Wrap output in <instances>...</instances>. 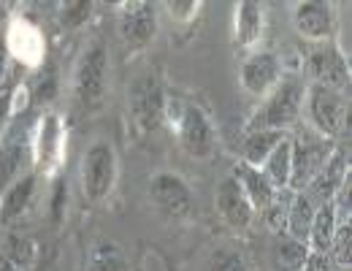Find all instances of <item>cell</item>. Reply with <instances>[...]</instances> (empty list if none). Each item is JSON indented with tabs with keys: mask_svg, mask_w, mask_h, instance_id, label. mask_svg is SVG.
<instances>
[{
	"mask_svg": "<svg viewBox=\"0 0 352 271\" xmlns=\"http://www.w3.org/2000/svg\"><path fill=\"white\" fill-rule=\"evenodd\" d=\"M117 25H120V39H122L125 49L138 52V49L152 44V39L157 33V11L146 0L122 3Z\"/></svg>",
	"mask_w": 352,
	"mask_h": 271,
	"instance_id": "obj_7",
	"label": "cell"
},
{
	"mask_svg": "<svg viewBox=\"0 0 352 271\" xmlns=\"http://www.w3.org/2000/svg\"><path fill=\"white\" fill-rule=\"evenodd\" d=\"M311 217H314V212H311V206H309V198L298 195L296 204L290 206V220H287V226L293 230V239H298V241L307 239L309 228H311Z\"/></svg>",
	"mask_w": 352,
	"mask_h": 271,
	"instance_id": "obj_25",
	"label": "cell"
},
{
	"mask_svg": "<svg viewBox=\"0 0 352 271\" xmlns=\"http://www.w3.org/2000/svg\"><path fill=\"white\" fill-rule=\"evenodd\" d=\"M282 138H285L282 131H252V136L244 141V149H241L244 163L252 166V169H261L265 158L279 147Z\"/></svg>",
	"mask_w": 352,
	"mask_h": 271,
	"instance_id": "obj_20",
	"label": "cell"
},
{
	"mask_svg": "<svg viewBox=\"0 0 352 271\" xmlns=\"http://www.w3.org/2000/svg\"><path fill=\"white\" fill-rule=\"evenodd\" d=\"M293 25L301 39L307 41H325L333 33V11L328 3L304 0L293 11Z\"/></svg>",
	"mask_w": 352,
	"mask_h": 271,
	"instance_id": "obj_13",
	"label": "cell"
},
{
	"mask_svg": "<svg viewBox=\"0 0 352 271\" xmlns=\"http://www.w3.org/2000/svg\"><path fill=\"white\" fill-rule=\"evenodd\" d=\"M309 71L317 79V85H325V87H333V90L347 79V63L333 49L314 52L311 54V63H309Z\"/></svg>",
	"mask_w": 352,
	"mask_h": 271,
	"instance_id": "obj_17",
	"label": "cell"
},
{
	"mask_svg": "<svg viewBox=\"0 0 352 271\" xmlns=\"http://www.w3.org/2000/svg\"><path fill=\"white\" fill-rule=\"evenodd\" d=\"M6 74H8V52H6V46H0V90L6 82Z\"/></svg>",
	"mask_w": 352,
	"mask_h": 271,
	"instance_id": "obj_32",
	"label": "cell"
},
{
	"mask_svg": "<svg viewBox=\"0 0 352 271\" xmlns=\"http://www.w3.org/2000/svg\"><path fill=\"white\" fill-rule=\"evenodd\" d=\"M333 233H336V212H333V206H331V204H325L322 209H317V212H314V217H311V228H309V236H311L314 247H317L320 252H325V250H328V244L333 241Z\"/></svg>",
	"mask_w": 352,
	"mask_h": 271,
	"instance_id": "obj_23",
	"label": "cell"
},
{
	"mask_svg": "<svg viewBox=\"0 0 352 271\" xmlns=\"http://www.w3.org/2000/svg\"><path fill=\"white\" fill-rule=\"evenodd\" d=\"M65 149V128L57 114H44L38 122V131L33 138V160L44 169L46 174L57 171Z\"/></svg>",
	"mask_w": 352,
	"mask_h": 271,
	"instance_id": "obj_11",
	"label": "cell"
},
{
	"mask_svg": "<svg viewBox=\"0 0 352 271\" xmlns=\"http://www.w3.org/2000/svg\"><path fill=\"white\" fill-rule=\"evenodd\" d=\"M304 271H333V261L325 255V252H320V250H314L311 255H307V261H304Z\"/></svg>",
	"mask_w": 352,
	"mask_h": 271,
	"instance_id": "obj_30",
	"label": "cell"
},
{
	"mask_svg": "<svg viewBox=\"0 0 352 271\" xmlns=\"http://www.w3.org/2000/svg\"><path fill=\"white\" fill-rule=\"evenodd\" d=\"M206 271H247V263L239 252L233 250H217L209 261V269Z\"/></svg>",
	"mask_w": 352,
	"mask_h": 271,
	"instance_id": "obj_29",
	"label": "cell"
},
{
	"mask_svg": "<svg viewBox=\"0 0 352 271\" xmlns=\"http://www.w3.org/2000/svg\"><path fill=\"white\" fill-rule=\"evenodd\" d=\"M166 8H168V14H171L174 22L190 25V22H195V17L201 11V3L198 0H168Z\"/></svg>",
	"mask_w": 352,
	"mask_h": 271,
	"instance_id": "obj_28",
	"label": "cell"
},
{
	"mask_svg": "<svg viewBox=\"0 0 352 271\" xmlns=\"http://www.w3.org/2000/svg\"><path fill=\"white\" fill-rule=\"evenodd\" d=\"M265 28V8L255 0H241L236 3V19H233V39L236 46L252 49L263 39Z\"/></svg>",
	"mask_w": 352,
	"mask_h": 271,
	"instance_id": "obj_15",
	"label": "cell"
},
{
	"mask_svg": "<svg viewBox=\"0 0 352 271\" xmlns=\"http://www.w3.org/2000/svg\"><path fill=\"white\" fill-rule=\"evenodd\" d=\"M128 111H131L133 125L138 128V133H155L168 111L166 103V92L163 85L155 74H141L135 76L128 87Z\"/></svg>",
	"mask_w": 352,
	"mask_h": 271,
	"instance_id": "obj_2",
	"label": "cell"
},
{
	"mask_svg": "<svg viewBox=\"0 0 352 271\" xmlns=\"http://www.w3.org/2000/svg\"><path fill=\"white\" fill-rule=\"evenodd\" d=\"M54 98H57V71L54 68H46V74H41L38 82H36L33 100L41 103V106H49Z\"/></svg>",
	"mask_w": 352,
	"mask_h": 271,
	"instance_id": "obj_27",
	"label": "cell"
},
{
	"mask_svg": "<svg viewBox=\"0 0 352 271\" xmlns=\"http://www.w3.org/2000/svg\"><path fill=\"white\" fill-rule=\"evenodd\" d=\"M279 57L274 52H252L241 65V87L252 98H265L279 85Z\"/></svg>",
	"mask_w": 352,
	"mask_h": 271,
	"instance_id": "obj_10",
	"label": "cell"
},
{
	"mask_svg": "<svg viewBox=\"0 0 352 271\" xmlns=\"http://www.w3.org/2000/svg\"><path fill=\"white\" fill-rule=\"evenodd\" d=\"M233 180L241 184V190L247 193V198L252 201L255 209H265V206L271 204L274 187L265 182V177L261 174V169H252V166L241 163V166L236 169V177H233Z\"/></svg>",
	"mask_w": 352,
	"mask_h": 271,
	"instance_id": "obj_19",
	"label": "cell"
},
{
	"mask_svg": "<svg viewBox=\"0 0 352 271\" xmlns=\"http://www.w3.org/2000/svg\"><path fill=\"white\" fill-rule=\"evenodd\" d=\"M261 174L274 190L290 184V177H293V144H290V138H282L279 147L265 158Z\"/></svg>",
	"mask_w": 352,
	"mask_h": 271,
	"instance_id": "obj_18",
	"label": "cell"
},
{
	"mask_svg": "<svg viewBox=\"0 0 352 271\" xmlns=\"http://www.w3.org/2000/svg\"><path fill=\"white\" fill-rule=\"evenodd\" d=\"M33 241L11 236L0 247V271H28L33 263Z\"/></svg>",
	"mask_w": 352,
	"mask_h": 271,
	"instance_id": "obj_21",
	"label": "cell"
},
{
	"mask_svg": "<svg viewBox=\"0 0 352 271\" xmlns=\"http://www.w3.org/2000/svg\"><path fill=\"white\" fill-rule=\"evenodd\" d=\"M117 184V152L109 141L89 144L82 158V193L89 204H103Z\"/></svg>",
	"mask_w": 352,
	"mask_h": 271,
	"instance_id": "obj_3",
	"label": "cell"
},
{
	"mask_svg": "<svg viewBox=\"0 0 352 271\" xmlns=\"http://www.w3.org/2000/svg\"><path fill=\"white\" fill-rule=\"evenodd\" d=\"M6 52L25 68H41L46 60V39L44 33L28 22L25 17H14L6 30Z\"/></svg>",
	"mask_w": 352,
	"mask_h": 271,
	"instance_id": "obj_8",
	"label": "cell"
},
{
	"mask_svg": "<svg viewBox=\"0 0 352 271\" xmlns=\"http://www.w3.org/2000/svg\"><path fill=\"white\" fill-rule=\"evenodd\" d=\"M307 114L309 122L317 128L320 136H336L344 128V98L339 95V90L325 87V85H311L307 90Z\"/></svg>",
	"mask_w": 352,
	"mask_h": 271,
	"instance_id": "obj_6",
	"label": "cell"
},
{
	"mask_svg": "<svg viewBox=\"0 0 352 271\" xmlns=\"http://www.w3.org/2000/svg\"><path fill=\"white\" fill-rule=\"evenodd\" d=\"M106 85H109V52L103 41H92L74 68V103L82 111L98 109L106 98Z\"/></svg>",
	"mask_w": 352,
	"mask_h": 271,
	"instance_id": "obj_1",
	"label": "cell"
},
{
	"mask_svg": "<svg viewBox=\"0 0 352 271\" xmlns=\"http://www.w3.org/2000/svg\"><path fill=\"white\" fill-rule=\"evenodd\" d=\"M87 271H131L125 252L114 241H100L89 252Z\"/></svg>",
	"mask_w": 352,
	"mask_h": 271,
	"instance_id": "obj_22",
	"label": "cell"
},
{
	"mask_svg": "<svg viewBox=\"0 0 352 271\" xmlns=\"http://www.w3.org/2000/svg\"><path fill=\"white\" fill-rule=\"evenodd\" d=\"M149 195L157 204V209L174 220H187L195 209V198L192 190L187 187V182L176 174H155L149 180Z\"/></svg>",
	"mask_w": 352,
	"mask_h": 271,
	"instance_id": "obj_9",
	"label": "cell"
},
{
	"mask_svg": "<svg viewBox=\"0 0 352 271\" xmlns=\"http://www.w3.org/2000/svg\"><path fill=\"white\" fill-rule=\"evenodd\" d=\"M11 117V98H0V136H3V120Z\"/></svg>",
	"mask_w": 352,
	"mask_h": 271,
	"instance_id": "obj_33",
	"label": "cell"
},
{
	"mask_svg": "<svg viewBox=\"0 0 352 271\" xmlns=\"http://www.w3.org/2000/svg\"><path fill=\"white\" fill-rule=\"evenodd\" d=\"M33 195H36V174H25V177L11 182L0 198V223L3 226L16 223L28 212Z\"/></svg>",
	"mask_w": 352,
	"mask_h": 271,
	"instance_id": "obj_16",
	"label": "cell"
},
{
	"mask_svg": "<svg viewBox=\"0 0 352 271\" xmlns=\"http://www.w3.org/2000/svg\"><path fill=\"white\" fill-rule=\"evenodd\" d=\"M336 258H339V263H350V226L339 228V236H336Z\"/></svg>",
	"mask_w": 352,
	"mask_h": 271,
	"instance_id": "obj_31",
	"label": "cell"
},
{
	"mask_svg": "<svg viewBox=\"0 0 352 271\" xmlns=\"http://www.w3.org/2000/svg\"><path fill=\"white\" fill-rule=\"evenodd\" d=\"M307 261V247L298 239H287L276 247V263L282 271H298Z\"/></svg>",
	"mask_w": 352,
	"mask_h": 271,
	"instance_id": "obj_24",
	"label": "cell"
},
{
	"mask_svg": "<svg viewBox=\"0 0 352 271\" xmlns=\"http://www.w3.org/2000/svg\"><path fill=\"white\" fill-rule=\"evenodd\" d=\"M28 147H33V141H28V136L16 125L0 136V190H6L14 180H19L22 163L28 158Z\"/></svg>",
	"mask_w": 352,
	"mask_h": 271,
	"instance_id": "obj_14",
	"label": "cell"
},
{
	"mask_svg": "<svg viewBox=\"0 0 352 271\" xmlns=\"http://www.w3.org/2000/svg\"><path fill=\"white\" fill-rule=\"evenodd\" d=\"M304 85L298 79H279V85L263 98L261 111L255 114V131H282L296 122L304 109Z\"/></svg>",
	"mask_w": 352,
	"mask_h": 271,
	"instance_id": "obj_4",
	"label": "cell"
},
{
	"mask_svg": "<svg viewBox=\"0 0 352 271\" xmlns=\"http://www.w3.org/2000/svg\"><path fill=\"white\" fill-rule=\"evenodd\" d=\"M176 136L184 152L195 160H209L214 155V128L206 117V111L195 103H179L174 111Z\"/></svg>",
	"mask_w": 352,
	"mask_h": 271,
	"instance_id": "obj_5",
	"label": "cell"
},
{
	"mask_svg": "<svg viewBox=\"0 0 352 271\" xmlns=\"http://www.w3.org/2000/svg\"><path fill=\"white\" fill-rule=\"evenodd\" d=\"M217 212L220 217L236 230H244V228L252 226V217H255V206L252 201L247 198V193L241 190V184L228 177L220 182L217 187Z\"/></svg>",
	"mask_w": 352,
	"mask_h": 271,
	"instance_id": "obj_12",
	"label": "cell"
},
{
	"mask_svg": "<svg viewBox=\"0 0 352 271\" xmlns=\"http://www.w3.org/2000/svg\"><path fill=\"white\" fill-rule=\"evenodd\" d=\"M92 14V3L89 0H71L60 8V25L63 30H79Z\"/></svg>",
	"mask_w": 352,
	"mask_h": 271,
	"instance_id": "obj_26",
	"label": "cell"
}]
</instances>
